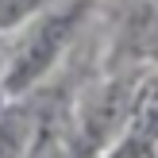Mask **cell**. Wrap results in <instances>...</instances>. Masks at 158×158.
I'll list each match as a JSON object with an SVG mask.
<instances>
[{"mask_svg":"<svg viewBox=\"0 0 158 158\" xmlns=\"http://www.w3.org/2000/svg\"><path fill=\"white\" fill-rule=\"evenodd\" d=\"M77 15H81V4L66 8V12H54L50 19H46L43 27H39L35 35L23 43V50L15 54L12 73H8V89H12V93L27 89V85H31V81H35V77H39V73H43V69L54 62V54L62 50V43H66V39H69V31H73Z\"/></svg>","mask_w":158,"mask_h":158,"instance_id":"obj_1","label":"cell"},{"mask_svg":"<svg viewBox=\"0 0 158 158\" xmlns=\"http://www.w3.org/2000/svg\"><path fill=\"white\" fill-rule=\"evenodd\" d=\"M39 0H0V27H12L19 15H27Z\"/></svg>","mask_w":158,"mask_h":158,"instance_id":"obj_3","label":"cell"},{"mask_svg":"<svg viewBox=\"0 0 158 158\" xmlns=\"http://www.w3.org/2000/svg\"><path fill=\"white\" fill-rule=\"evenodd\" d=\"M19 143H23V123L4 120L0 123V158H19Z\"/></svg>","mask_w":158,"mask_h":158,"instance_id":"obj_2","label":"cell"}]
</instances>
